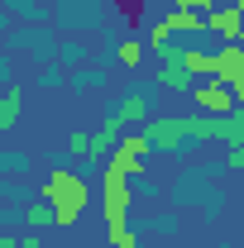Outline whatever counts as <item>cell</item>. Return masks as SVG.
Returning a JSON list of instances; mask_svg holds the SVG:
<instances>
[{"mask_svg":"<svg viewBox=\"0 0 244 248\" xmlns=\"http://www.w3.org/2000/svg\"><path fill=\"white\" fill-rule=\"evenodd\" d=\"M153 86H168V91H192V86H196V77H192L182 62L173 58V62H158V72H153Z\"/></svg>","mask_w":244,"mask_h":248,"instance_id":"cell-8","label":"cell"},{"mask_svg":"<svg viewBox=\"0 0 244 248\" xmlns=\"http://www.w3.org/2000/svg\"><path fill=\"white\" fill-rule=\"evenodd\" d=\"M115 62L134 72V67L144 62V38H120V43H115Z\"/></svg>","mask_w":244,"mask_h":248,"instance_id":"cell-13","label":"cell"},{"mask_svg":"<svg viewBox=\"0 0 244 248\" xmlns=\"http://www.w3.org/2000/svg\"><path fill=\"white\" fill-rule=\"evenodd\" d=\"M192 100H196V115H230V110H240V95L230 91L225 81H196L192 86Z\"/></svg>","mask_w":244,"mask_h":248,"instance_id":"cell-4","label":"cell"},{"mask_svg":"<svg viewBox=\"0 0 244 248\" xmlns=\"http://www.w3.org/2000/svg\"><path fill=\"white\" fill-rule=\"evenodd\" d=\"M220 143H244V110H230V115H220V134H215Z\"/></svg>","mask_w":244,"mask_h":248,"instance_id":"cell-14","label":"cell"},{"mask_svg":"<svg viewBox=\"0 0 244 248\" xmlns=\"http://www.w3.org/2000/svg\"><path fill=\"white\" fill-rule=\"evenodd\" d=\"M0 248H15V234H5V229H0Z\"/></svg>","mask_w":244,"mask_h":248,"instance_id":"cell-20","label":"cell"},{"mask_svg":"<svg viewBox=\"0 0 244 248\" xmlns=\"http://www.w3.org/2000/svg\"><path fill=\"white\" fill-rule=\"evenodd\" d=\"M211 58H215V81H225L235 95H244V48L240 43H225Z\"/></svg>","mask_w":244,"mask_h":248,"instance_id":"cell-5","label":"cell"},{"mask_svg":"<svg viewBox=\"0 0 244 248\" xmlns=\"http://www.w3.org/2000/svg\"><path fill=\"white\" fill-rule=\"evenodd\" d=\"M115 120L129 129V124H144L149 120V95L144 91H124L120 95V105H115Z\"/></svg>","mask_w":244,"mask_h":248,"instance_id":"cell-9","label":"cell"},{"mask_svg":"<svg viewBox=\"0 0 244 248\" xmlns=\"http://www.w3.org/2000/svg\"><path fill=\"white\" fill-rule=\"evenodd\" d=\"M177 10H196V15H206V10H215V5H225V0H173Z\"/></svg>","mask_w":244,"mask_h":248,"instance_id":"cell-18","label":"cell"},{"mask_svg":"<svg viewBox=\"0 0 244 248\" xmlns=\"http://www.w3.org/2000/svg\"><path fill=\"white\" fill-rule=\"evenodd\" d=\"M139 134L149 139V148H158V153H177V148L192 143L187 139V115H153V120H144Z\"/></svg>","mask_w":244,"mask_h":248,"instance_id":"cell-3","label":"cell"},{"mask_svg":"<svg viewBox=\"0 0 244 248\" xmlns=\"http://www.w3.org/2000/svg\"><path fill=\"white\" fill-rule=\"evenodd\" d=\"M5 219H10V205H5V201H0V229H5Z\"/></svg>","mask_w":244,"mask_h":248,"instance_id":"cell-21","label":"cell"},{"mask_svg":"<svg viewBox=\"0 0 244 248\" xmlns=\"http://www.w3.org/2000/svg\"><path fill=\"white\" fill-rule=\"evenodd\" d=\"M67 157H87V129H72L67 134Z\"/></svg>","mask_w":244,"mask_h":248,"instance_id":"cell-16","label":"cell"},{"mask_svg":"<svg viewBox=\"0 0 244 248\" xmlns=\"http://www.w3.org/2000/svg\"><path fill=\"white\" fill-rule=\"evenodd\" d=\"M120 134H124V124L110 115V120H101L96 124V134H87V157H105L115 143H120Z\"/></svg>","mask_w":244,"mask_h":248,"instance_id":"cell-7","label":"cell"},{"mask_svg":"<svg viewBox=\"0 0 244 248\" xmlns=\"http://www.w3.org/2000/svg\"><path fill=\"white\" fill-rule=\"evenodd\" d=\"M15 248H43V239H34V229H29L24 239H15Z\"/></svg>","mask_w":244,"mask_h":248,"instance_id":"cell-19","label":"cell"},{"mask_svg":"<svg viewBox=\"0 0 244 248\" xmlns=\"http://www.w3.org/2000/svg\"><path fill=\"white\" fill-rule=\"evenodd\" d=\"M225 167L230 172H244V143H225Z\"/></svg>","mask_w":244,"mask_h":248,"instance_id":"cell-17","label":"cell"},{"mask_svg":"<svg viewBox=\"0 0 244 248\" xmlns=\"http://www.w3.org/2000/svg\"><path fill=\"white\" fill-rule=\"evenodd\" d=\"M201 19H206V29L220 33L225 43H240V33H244V24H240V0H225V5H215V10H206Z\"/></svg>","mask_w":244,"mask_h":248,"instance_id":"cell-6","label":"cell"},{"mask_svg":"<svg viewBox=\"0 0 244 248\" xmlns=\"http://www.w3.org/2000/svg\"><path fill=\"white\" fill-rule=\"evenodd\" d=\"M129 177H120V172H101V210H105V239H110V248H139V239H134V229H129Z\"/></svg>","mask_w":244,"mask_h":248,"instance_id":"cell-2","label":"cell"},{"mask_svg":"<svg viewBox=\"0 0 244 248\" xmlns=\"http://www.w3.org/2000/svg\"><path fill=\"white\" fill-rule=\"evenodd\" d=\"M24 115V91L19 86H10V91H0V139L15 129V120Z\"/></svg>","mask_w":244,"mask_h":248,"instance_id":"cell-10","label":"cell"},{"mask_svg":"<svg viewBox=\"0 0 244 248\" xmlns=\"http://www.w3.org/2000/svg\"><path fill=\"white\" fill-rule=\"evenodd\" d=\"M38 201L53 210V229H72L82 210L91 205V186L82 182L72 167H53L43 182H38Z\"/></svg>","mask_w":244,"mask_h":248,"instance_id":"cell-1","label":"cell"},{"mask_svg":"<svg viewBox=\"0 0 244 248\" xmlns=\"http://www.w3.org/2000/svg\"><path fill=\"white\" fill-rule=\"evenodd\" d=\"M163 29L168 33H201L206 19H201L196 10H168V15H163Z\"/></svg>","mask_w":244,"mask_h":248,"instance_id":"cell-12","label":"cell"},{"mask_svg":"<svg viewBox=\"0 0 244 248\" xmlns=\"http://www.w3.org/2000/svg\"><path fill=\"white\" fill-rule=\"evenodd\" d=\"M24 224H29V229H48V224H53V210H48L43 201H29V205H24Z\"/></svg>","mask_w":244,"mask_h":248,"instance_id":"cell-15","label":"cell"},{"mask_svg":"<svg viewBox=\"0 0 244 248\" xmlns=\"http://www.w3.org/2000/svg\"><path fill=\"white\" fill-rule=\"evenodd\" d=\"M177 62H182L196 81H211V77H215V58H211V53H201V48H182Z\"/></svg>","mask_w":244,"mask_h":248,"instance_id":"cell-11","label":"cell"}]
</instances>
